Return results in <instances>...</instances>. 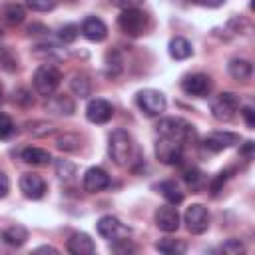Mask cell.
<instances>
[{
  "label": "cell",
  "instance_id": "cell-39",
  "mask_svg": "<svg viewBox=\"0 0 255 255\" xmlns=\"http://www.w3.org/2000/svg\"><path fill=\"white\" fill-rule=\"evenodd\" d=\"M239 110H241V116H243L247 128L253 129L255 128V112H253V108L251 106H245V108H239Z\"/></svg>",
  "mask_w": 255,
  "mask_h": 255
},
{
  "label": "cell",
  "instance_id": "cell-21",
  "mask_svg": "<svg viewBox=\"0 0 255 255\" xmlns=\"http://www.w3.org/2000/svg\"><path fill=\"white\" fill-rule=\"evenodd\" d=\"M227 72H229L231 78L243 82V80H249V78H251L253 66H251V62L245 60V58H231L229 64H227Z\"/></svg>",
  "mask_w": 255,
  "mask_h": 255
},
{
  "label": "cell",
  "instance_id": "cell-16",
  "mask_svg": "<svg viewBox=\"0 0 255 255\" xmlns=\"http://www.w3.org/2000/svg\"><path fill=\"white\" fill-rule=\"evenodd\" d=\"M66 247H68V251H70L72 255H94V253H96V243H94V239H92L88 233H84V231L72 233Z\"/></svg>",
  "mask_w": 255,
  "mask_h": 255
},
{
  "label": "cell",
  "instance_id": "cell-44",
  "mask_svg": "<svg viewBox=\"0 0 255 255\" xmlns=\"http://www.w3.org/2000/svg\"><path fill=\"white\" fill-rule=\"evenodd\" d=\"M36 253H54V255H56L58 249H56V247H50V245H42V247L36 249Z\"/></svg>",
  "mask_w": 255,
  "mask_h": 255
},
{
  "label": "cell",
  "instance_id": "cell-13",
  "mask_svg": "<svg viewBox=\"0 0 255 255\" xmlns=\"http://www.w3.org/2000/svg\"><path fill=\"white\" fill-rule=\"evenodd\" d=\"M179 221H181L179 211H177V207H173L171 203L157 207V211H155V225H157L161 231H165V233L177 231V229H179Z\"/></svg>",
  "mask_w": 255,
  "mask_h": 255
},
{
  "label": "cell",
  "instance_id": "cell-31",
  "mask_svg": "<svg viewBox=\"0 0 255 255\" xmlns=\"http://www.w3.org/2000/svg\"><path fill=\"white\" fill-rule=\"evenodd\" d=\"M78 34H80V26H76V24H66V26H62L60 32H58V36H60V40H62L64 44H72V42L78 38Z\"/></svg>",
  "mask_w": 255,
  "mask_h": 255
},
{
  "label": "cell",
  "instance_id": "cell-29",
  "mask_svg": "<svg viewBox=\"0 0 255 255\" xmlns=\"http://www.w3.org/2000/svg\"><path fill=\"white\" fill-rule=\"evenodd\" d=\"M56 175L64 181H70L76 175V165L70 159H56Z\"/></svg>",
  "mask_w": 255,
  "mask_h": 255
},
{
  "label": "cell",
  "instance_id": "cell-33",
  "mask_svg": "<svg viewBox=\"0 0 255 255\" xmlns=\"http://www.w3.org/2000/svg\"><path fill=\"white\" fill-rule=\"evenodd\" d=\"M28 8H32L34 12H50L56 8L58 0H26Z\"/></svg>",
  "mask_w": 255,
  "mask_h": 255
},
{
  "label": "cell",
  "instance_id": "cell-1",
  "mask_svg": "<svg viewBox=\"0 0 255 255\" xmlns=\"http://www.w3.org/2000/svg\"><path fill=\"white\" fill-rule=\"evenodd\" d=\"M157 133H159V137L173 139V141L181 143L183 147L189 145V143H195V139H197L195 128L189 122H185L183 118H163V120H159Z\"/></svg>",
  "mask_w": 255,
  "mask_h": 255
},
{
  "label": "cell",
  "instance_id": "cell-30",
  "mask_svg": "<svg viewBox=\"0 0 255 255\" xmlns=\"http://www.w3.org/2000/svg\"><path fill=\"white\" fill-rule=\"evenodd\" d=\"M56 145L62 149V151H76L80 147V137L76 133H64L56 139Z\"/></svg>",
  "mask_w": 255,
  "mask_h": 255
},
{
  "label": "cell",
  "instance_id": "cell-9",
  "mask_svg": "<svg viewBox=\"0 0 255 255\" xmlns=\"http://www.w3.org/2000/svg\"><path fill=\"white\" fill-rule=\"evenodd\" d=\"M98 233L104 237V239H110V241H116V239H124V237H129V227H126L118 217L114 215H104L98 219V225H96Z\"/></svg>",
  "mask_w": 255,
  "mask_h": 255
},
{
  "label": "cell",
  "instance_id": "cell-34",
  "mask_svg": "<svg viewBox=\"0 0 255 255\" xmlns=\"http://www.w3.org/2000/svg\"><path fill=\"white\" fill-rule=\"evenodd\" d=\"M221 251L227 253V255H239L245 251V245L239 241V239H227L223 245H221Z\"/></svg>",
  "mask_w": 255,
  "mask_h": 255
},
{
  "label": "cell",
  "instance_id": "cell-2",
  "mask_svg": "<svg viewBox=\"0 0 255 255\" xmlns=\"http://www.w3.org/2000/svg\"><path fill=\"white\" fill-rule=\"evenodd\" d=\"M60 80H62V74H60V70H58L54 64H42V66L34 72V78H32L34 90H36L40 96H44V98L54 96V92H56L58 86H60Z\"/></svg>",
  "mask_w": 255,
  "mask_h": 255
},
{
  "label": "cell",
  "instance_id": "cell-6",
  "mask_svg": "<svg viewBox=\"0 0 255 255\" xmlns=\"http://www.w3.org/2000/svg\"><path fill=\"white\" fill-rule=\"evenodd\" d=\"M135 102L139 106V110L149 116V118H157L165 112V96L159 92V90H151V88H145V90H139L137 96H135Z\"/></svg>",
  "mask_w": 255,
  "mask_h": 255
},
{
  "label": "cell",
  "instance_id": "cell-27",
  "mask_svg": "<svg viewBox=\"0 0 255 255\" xmlns=\"http://www.w3.org/2000/svg\"><path fill=\"white\" fill-rule=\"evenodd\" d=\"M183 179H185V183H187L193 191H201L203 185H205V175H203L197 167H187V169L183 171Z\"/></svg>",
  "mask_w": 255,
  "mask_h": 255
},
{
  "label": "cell",
  "instance_id": "cell-20",
  "mask_svg": "<svg viewBox=\"0 0 255 255\" xmlns=\"http://www.w3.org/2000/svg\"><path fill=\"white\" fill-rule=\"evenodd\" d=\"M0 239L10 245V247H22L26 241H28V229L22 227V225H12V227H6L2 233H0Z\"/></svg>",
  "mask_w": 255,
  "mask_h": 255
},
{
  "label": "cell",
  "instance_id": "cell-4",
  "mask_svg": "<svg viewBox=\"0 0 255 255\" xmlns=\"http://www.w3.org/2000/svg\"><path fill=\"white\" fill-rule=\"evenodd\" d=\"M131 149H133L131 135L126 129H114L112 135H110V143H108L110 157L118 165H128V161L131 157Z\"/></svg>",
  "mask_w": 255,
  "mask_h": 255
},
{
  "label": "cell",
  "instance_id": "cell-15",
  "mask_svg": "<svg viewBox=\"0 0 255 255\" xmlns=\"http://www.w3.org/2000/svg\"><path fill=\"white\" fill-rule=\"evenodd\" d=\"M82 183H84V189L86 191L98 193V191H102V189H106L110 185V175L102 167H90V169H86Z\"/></svg>",
  "mask_w": 255,
  "mask_h": 255
},
{
  "label": "cell",
  "instance_id": "cell-37",
  "mask_svg": "<svg viewBox=\"0 0 255 255\" xmlns=\"http://www.w3.org/2000/svg\"><path fill=\"white\" fill-rule=\"evenodd\" d=\"M229 173H231V169H225V171H221V173H217V177L209 183V189H211V195H217L219 191H221V185L229 179Z\"/></svg>",
  "mask_w": 255,
  "mask_h": 255
},
{
  "label": "cell",
  "instance_id": "cell-38",
  "mask_svg": "<svg viewBox=\"0 0 255 255\" xmlns=\"http://www.w3.org/2000/svg\"><path fill=\"white\" fill-rule=\"evenodd\" d=\"M14 102H18L22 106H32L34 104V98L30 96L28 90H18V92H14Z\"/></svg>",
  "mask_w": 255,
  "mask_h": 255
},
{
  "label": "cell",
  "instance_id": "cell-19",
  "mask_svg": "<svg viewBox=\"0 0 255 255\" xmlns=\"http://www.w3.org/2000/svg\"><path fill=\"white\" fill-rule=\"evenodd\" d=\"M20 159L28 165H48L52 161V155L48 149L42 147H24L20 151Z\"/></svg>",
  "mask_w": 255,
  "mask_h": 255
},
{
  "label": "cell",
  "instance_id": "cell-10",
  "mask_svg": "<svg viewBox=\"0 0 255 255\" xmlns=\"http://www.w3.org/2000/svg\"><path fill=\"white\" fill-rule=\"evenodd\" d=\"M211 88H213V84H211V78L207 74H189L181 80V90L187 96H193V98L209 96Z\"/></svg>",
  "mask_w": 255,
  "mask_h": 255
},
{
  "label": "cell",
  "instance_id": "cell-40",
  "mask_svg": "<svg viewBox=\"0 0 255 255\" xmlns=\"http://www.w3.org/2000/svg\"><path fill=\"white\" fill-rule=\"evenodd\" d=\"M8 189H10V179L4 171H0V199L8 195Z\"/></svg>",
  "mask_w": 255,
  "mask_h": 255
},
{
  "label": "cell",
  "instance_id": "cell-24",
  "mask_svg": "<svg viewBox=\"0 0 255 255\" xmlns=\"http://www.w3.org/2000/svg\"><path fill=\"white\" fill-rule=\"evenodd\" d=\"M159 191H161L163 199H165L167 203H171V205H177V203L183 201V191H181V187H179L173 179L161 181V183H159Z\"/></svg>",
  "mask_w": 255,
  "mask_h": 255
},
{
  "label": "cell",
  "instance_id": "cell-25",
  "mask_svg": "<svg viewBox=\"0 0 255 255\" xmlns=\"http://www.w3.org/2000/svg\"><path fill=\"white\" fill-rule=\"evenodd\" d=\"M155 249L159 253H165V255H181L185 253L187 245L181 241V239H171V237H163L155 243Z\"/></svg>",
  "mask_w": 255,
  "mask_h": 255
},
{
  "label": "cell",
  "instance_id": "cell-18",
  "mask_svg": "<svg viewBox=\"0 0 255 255\" xmlns=\"http://www.w3.org/2000/svg\"><path fill=\"white\" fill-rule=\"evenodd\" d=\"M46 110H50L52 114H58V116H72L76 106H74V100L70 96L60 94V96H50L48 98Z\"/></svg>",
  "mask_w": 255,
  "mask_h": 255
},
{
  "label": "cell",
  "instance_id": "cell-35",
  "mask_svg": "<svg viewBox=\"0 0 255 255\" xmlns=\"http://www.w3.org/2000/svg\"><path fill=\"white\" fill-rule=\"evenodd\" d=\"M12 131H14V122H12V118L0 112V139L10 137Z\"/></svg>",
  "mask_w": 255,
  "mask_h": 255
},
{
  "label": "cell",
  "instance_id": "cell-42",
  "mask_svg": "<svg viewBox=\"0 0 255 255\" xmlns=\"http://www.w3.org/2000/svg\"><path fill=\"white\" fill-rule=\"evenodd\" d=\"M189 2L199 4V6H205V8H217V6H221L225 0H189Z\"/></svg>",
  "mask_w": 255,
  "mask_h": 255
},
{
  "label": "cell",
  "instance_id": "cell-17",
  "mask_svg": "<svg viewBox=\"0 0 255 255\" xmlns=\"http://www.w3.org/2000/svg\"><path fill=\"white\" fill-rule=\"evenodd\" d=\"M80 32H82L90 42H102V40H106V36H108V26H106L100 18L88 16V18L82 22Z\"/></svg>",
  "mask_w": 255,
  "mask_h": 255
},
{
  "label": "cell",
  "instance_id": "cell-11",
  "mask_svg": "<svg viewBox=\"0 0 255 255\" xmlns=\"http://www.w3.org/2000/svg\"><path fill=\"white\" fill-rule=\"evenodd\" d=\"M241 141L239 133H233V131H213L209 133L205 139H203V149L205 151H211V153H219L227 147H233Z\"/></svg>",
  "mask_w": 255,
  "mask_h": 255
},
{
  "label": "cell",
  "instance_id": "cell-5",
  "mask_svg": "<svg viewBox=\"0 0 255 255\" xmlns=\"http://www.w3.org/2000/svg\"><path fill=\"white\" fill-rule=\"evenodd\" d=\"M241 108V100L233 92H221L211 100V116L217 122H229L235 118V114Z\"/></svg>",
  "mask_w": 255,
  "mask_h": 255
},
{
  "label": "cell",
  "instance_id": "cell-3",
  "mask_svg": "<svg viewBox=\"0 0 255 255\" xmlns=\"http://www.w3.org/2000/svg\"><path fill=\"white\" fill-rule=\"evenodd\" d=\"M118 26L124 34L137 38L149 28V18L139 8H128V10H122V14L118 16Z\"/></svg>",
  "mask_w": 255,
  "mask_h": 255
},
{
  "label": "cell",
  "instance_id": "cell-26",
  "mask_svg": "<svg viewBox=\"0 0 255 255\" xmlns=\"http://www.w3.org/2000/svg\"><path fill=\"white\" fill-rule=\"evenodd\" d=\"M70 88L78 98H88L92 92V84H90V78L86 74H74L70 80Z\"/></svg>",
  "mask_w": 255,
  "mask_h": 255
},
{
  "label": "cell",
  "instance_id": "cell-14",
  "mask_svg": "<svg viewBox=\"0 0 255 255\" xmlns=\"http://www.w3.org/2000/svg\"><path fill=\"white\" fill-rule=\"evenodd\" d=\"M20 191L28 199H42L46 193V181L38 173H24L20 177Z\"/></svg>",
  "mask_w": 255,
  "mask_h": 255
},
{
  "label": "cell",
  "instance_id": "cell-23",
  "mask_svg": "<svg viewBox=\"0 0 255 255\" xmlns=\"http://www.w3.org/2000/svg\"><path fill=\"white\" fill-rule=\"evenodd\" d=\"M0 18L8 24V26H18L24 22L26 18V10L20 4H6L0 8Z\"/></svg>",
  "mask_w": 255,
  "mask_h": 255
},
{
  "label": "cell",
  "instance_id": "cell-22",
  "mask_svg": "<svg viewBox=\"0 0 255 255\" xmlns=\"http://www.w3.org/2000/svg\"><path fill=\"white\" fill-rule=\"evenodd\" d=\"M167 50H169V56H171L173 60H187V58L193 54V48H191L189 40H185V38H181V36L171 38Z\"/></svg>",
  "mask_w": 255,
  "mask_h": 255
},
{
  "label": "cell",
  "instance_id": "cell-36",
  "mask_svg": "<svg viewBox=\"0 0 255 255\" xmlns=\"http://www.w3.org/2000/svg\"><path fill=\"white\" fill-rule=\"evenodd\" d=\"M110 249H112L114 253H131V251H135V247L131 245V241H129L128 237H124V239H116V241H112V245H110Z\"/></svg>",
  "mask_w": 255,
  "mask_h": 255
},
{
  "label": "cell",
  "instance_id": "cell-43",
  "mask_svg": "<svg viewBox=\"0 0 255 255\" xmlns=\"http://www.w3.org/2000/svg\"><path fill=\"white\" fill-rule=\"evenodd\" d=\"M241 155L245 159H251L253 157V141H245V145L241 147Z\"/></svg>",
  "mask_w": 255,
  "mask_h": 255
},
{
  "label": "cell",
  "instance_id": "cell-8",
  "mask_svg": "<svg viewBox=\"0 0 255 255\" xmlns=\"http://www.w3.org/2000/svg\"><path fill=\"white\" fill-rule=\"evenodd\" d=\"M155 157L165 165H179L183 159V145L173 139L159 137L155 143Z\"/></svg>",
  "mask_w": 255,
  "mask_h": 255
},
{
  "label": "cell",
  "instance_id": "cell-12",
  "mask_svg": "<svg viewBox=\"0 0 255 255\" xmlns=\"http://www.w3.org/2000/svg\"><path fill=\"white\" fill-rule=\"evenodd\" d=\"M112 116H114V106L108 100L94 98L86 106V118L92 124H108L112 120Z\"/></svg>",
  "mask_w": 255,
  "mask_h": 255
},
{
  "label": "cell",
  "instance_id": "cell-32",
  "mask_svg": "<svg viewBox=\"0 0 255 255\" xmlns=\"http://www.w3.org/2000/svg\"><path fill=\"white\" fill-rule=\"evenodd\" d=\"M106 64H108V74H112V76L120 74V70H122V58H120V54H118L116 50L108 52V56H106Z\"/></svg>",
  "mask_w": 255,
  "mask_h": 255
},
{
  "label": "cell",
  "instance_id": "cell-7",
  "mask_svg": "<svg viewBox=\"0 0 255 255\" xmlns=\"http://www.w3.org/2000/svg\"><path fill=\"white\" fill-rule=\"evenodd\" d=\"M209 219H211V217H209V211H207V207H203L201 203L189 205L187 211H185V215H183L185 227H187V231L193 233V235L205 233L207 227H209Z\"/></svg>",
  "mask_w": 255,
  "mask_h": 255
},
{
  "label": "cell",
  "instance_id": "cell-28",
  "mask_svg": "<svg viewBox=\"0 0 255 255\" xmlns=\"http://www.w3.org/2000/svg\"><path fill=\"white\" fill-rule=\"evenodd\" d=\"M18 68V58L16 54L6 48V46H0V70L2 72H14Z\"/></svg>",
  "mask_w": 255,
  "mask_h": 255
},
{
  "label": "cell",
  "instance_id": "cell-41",
  "mask_svg": "<svg viewBox=\"0 0 255 255\" xmlns=\"http://www.w3.org/2000/svg\"><path fill=\"white\" fill-rule=\"evenodd\" d=\"M143 0H116V4L122 8V10H128V8H137Z\"/></svg>",
  "mask_w": 255,
  "mask_h": 255
},
{
  "label": "cell",
  "instance_id": "cell-46",
  "mask_svg": "<svg viewBox=\"0 0 255 255\" xmlns=\"http://www.w3.org/2000/svg\"><path fill=\"white\" fill-rule=\"evenodd\" d=\"M2 36H4V34H2V30H0V40H2Z\"/></svg>",
  "mask_w": 255,
  "mask_h": 255
},
{
  "label": "cell",
  "instance_id": "cell-45",
  "mask_svg": "<svg viewBox=\"0 0 255 255\" xmlns=\"http://www.w3.org/2000/svg\"><path fill=\"white\" fill-rule=\"evenodd\" d=\"M4 102V88H2V84H0V104Z\"/></svg>",
  "mask_w": 255,
  "mask_h": 255
}]
</instances>
